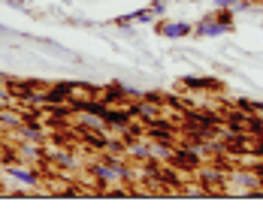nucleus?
<instances>
[{
	"label": "nucleus",
	"instance_id": "obj_1",
	"mask_svg": "<svg viewBox=\"0 0 263 211\" xmlns=\"http://www.w3.org/2000/svg\"><path fill=\"white\" fill-rule=\"evenodd\" d=\"M91 175L100 187H112V184H124L130 178V166L118 163V160H97L91 166Z\"/></svg>",
	"mask_w": 263,
	"mask_h": 211
},
{
	"label": "nucleus",
	"instance_id": "obj_2",
	"mask_svg": "<svg viewBox=\"0 0 263 211\" xmlns=\"http://www.w3.org/2000/svg\"><path fill=\"white\" fill-rule=\"evenodd\" d=\"M155 30H158V36H163V39H187V36H194V25L191 22H182V18L179 22H170V18L166 22H158Z\"/></svg>",
	"mask_w": 263,
	"mask_h": 211
},
{
	"label": "nucleus",
	"instance_id": "obj_3",
	"mask_svg": "<svg viewBox=\"0 0 263 211\" xmlns=\"http://www.w3.org/2000/svg\"><path fill=\"white\" fill-rule=\"evenodd\" d=\"M230 30L221 25L215 15H206V18H200V22H194V36L197 39H218V36H227Z\"/></svg>",
	"mask_w": 263,
	"mask_h": 211
},
{
	"label": "nucleus",
	"instance_id": "obj_4",
	"mask_svg": "<svg viewBox=\"0 0 263 211\" xmlns=\"http://www.w3.org/2000/svg\"><path fill=\"white\" fill-rule=\"evenodd\" d=\"M73 100V81H58L52 88H46V106H58V103H70ZM43 106V109H46Z\"/></svg>",
	"mask_w": 263,
	"mask_h": 211
},
{
	"label": "nucleus",
	"instance_id": "obj_5",
	"mask_svg": "<svg viewBox=\"0 0 263 211\" xmlns=\"http://www.w3.org/2000/svg\"><path fill=\"white\" fill-rule=\"evenodd\" d=\"M6 175H9L12 181L25 184V187H36V184H40V175H36L33 169L22 166V163H12V166H6Z\"/></svg>",
	"mask_w": 263,
	"mask_h": 211
},
{
	"label": "nucleus",
	"instance_id": "obj_6",
	"mask_svg": "<svg viewBox=\"0 0 263 211\" xmlns=\"http://www.w3.org/2000/svg\"><path fill=\"white\" fill-rule=\"evenodd\" d=\"M184 88H191V91H221V81L209 76V79H200V76H184L182 79Z\"/></svg>",
	"mask_w": 263,
	"mask_h": 211
},
{
	"label": "nucleus",
	"instance_id": "obj_7",
	"mask_svg": "<svg viewBox=\"0 0 263 211\" xmlns=\"http://www.w3.org/2000/svg\"><path fill=\"white\" fill-rule=\"evenodd\" d=\"M170 160H173L179 169H197V166H200V157H197L187 145H184V148H179V151H173V157H170Z\"/></svg>",
	"mask_w": 263,
	"mask_h": 211
},
{
	"label": "nucleus",
	"instance_id": "obj_8",
	"mask_svg": "<svg viewBox=\"0 0 263 211\" xmlns=\"http://www.w3.org/2000/svg\"><path fill=\"white\" fill-rule=\"evenodd\" d=\"M215 18H218L221 25L227 27L230 33L236 30V22H233V18H236V12H233V9H215Z\"/></svg>",
	"mask_w": 263,
	"mask_h": 211
},
{
	"label": "nucleus",
	"instance_id": "obj_9",
	"mask_svg": "<svg viewBox=\"0 0 263 211\" xmlns=\"http://www.w3.org/2000/svg\"><path fill=\"white\" fill-rule=\"evenodd\" d=\"M18 136L27 139V142H40V139H43V130H40V127H30V124H22V127H18Z\"/></svg>",
	"mask_w": 263,
	"mask_h": 211
},
{
	"label": "nucleus",
	"instance_id": "obj_10",
	"mask_svg": "<svg viewBox=\"0 0 263 211\" xmlns=\"http://www.w3.org/2000/svg\"><path fill=\"white\" fill-rule=\"evenodd\" d=\"M166 6H170V0H155V3H152V12H155L158 18H163V15H166Z\"/></svg>",
	"mask_w": 263,
	"mask_h": 211
},
{
	"label": "nucleus",
	"instance_id": "obj_11",
	"mask_svg": "<svg viewBox=\"0 0 263 211\" xmlns=\"http://www.w3.org/2000/svg\"><path fill=\"white\" fill-rule=\"evenodd\" d=\"M251 112H254L257 118H263V100H254V103H251Z\"/></svg>",
	"mask_w": 263,
	"mask_h": 211
},
{
	"label": "nucleus",
	"instance_id": "obj_12",
	"mask_svg": "<svg viewBox=\"0 0 263 211\" xmlns=\"http://www.w3.org/2000/svg\"><path fill=\"white\" fill-rule=\"evenodd\" d=\"M6 3H9L12 9H25V0H6Z\"/></svg>",
	"mask_w": 263,
	"mask_h": 211
},
{
	"label": "nucleus",
	"instance_id": "obj_13",
	"mask_svg": "<svg viewBox=\"0 0 263 211\" xmlns=\"http://www.w3.org/2000/svg\"><path fill=\"white\" fill-rule=\"evenodd\" d=\"M3 33H12V30H6V27H0V36H3Z\"/></svg>",
	"mask_w": 263,
	"mask_h": 211
},
{
	"label": "nucleus",
	"instance_id": "obj_14",
	"mask_svg": "<svg viewBox=\"0 0 263 211\" xmlns=\"http://www.w3.org/2000/svg\"><path fill=\"white\" fill-rule=\"evenodd\" d=\"M184 3H203V0H184Z\"/></svg>",
	"mask_w": 263,
	"mask_h": 211
},
{
	"label": "nucleus",
	"instance_id": "obj_15",
	"mask_svg": "<svg viewBox=\"0 0 263 211\" xmlns=\"http://www.w3.org/2000/svg\"><path fill=\"white\" fill-rule=\"evenodd\" d=\"M260 25H263V6H260Z\"/></svg>",
	"mask_w": 263,
	"mask_h": 211
},
{
	"label": "nucleus",
	"instance_id": "obj_16",
	"mask_svg": "<svg viewBox=\"0 0 263 211\" xmlns=\"http://www.w3.org/2000/svg\"><path fill=\"white\" fill-rule=\"evenodd\" d=\"M0 3H6V0H0Z\"/></svg>",
	"mask_w": 263,
	"mask_h": 211
}]
</instances>
